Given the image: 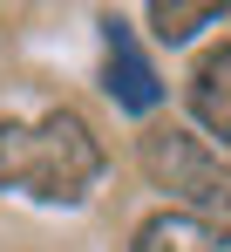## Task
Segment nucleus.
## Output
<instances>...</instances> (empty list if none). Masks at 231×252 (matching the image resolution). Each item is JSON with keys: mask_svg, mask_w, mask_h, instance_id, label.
Listing matches in <instances>:
<instances>
[{"mask_svg": "<svg viewBox=\"0 0 231 252\" xmlns=\"http://www.w3.org/2000/svg\"><path fill=\"white\" fill-rule=\"evenodd\" d=\"M102 177V143L75 109H41L0 123V184L41 205H75Z\"/></svg>", "mask_w": 231, "mask_h": 252, "instance_id": "obj_1", "label": "nucleus"}, {"mask_svg": "<svg viewBox=\"0 0 231 252\" xmlns=\"http://www.w3.org/2000/svg\"><path fill=\"white\" fill-rule=\"evenodd\" d=\"M143 170H150L163 191H177L184 205H197V218H204V211H231L225 157H211L191 129H150V136H143Z\"/></svg>", "mask_w": 231, "mask_h": 252, "instance_id": "obj_2", "label": "nucleus"}, {"mask_svg": "<svg viewBox=\"0 0 231 252\" xmlns=\"http://www.w3.org/2000/svg\"><path fill=\"white\" fill-rule=\"evenodd\" d=\"M102 41H109V75H102V89L116 95V109L150 116L163 89H156V68L143 62V48H136V34H129V21H122V14H109V21H102Z\"/></svg>", "mask_w": 231, "mask_h": 252, "instance_id": "obj_3", "label": "nucleus"}, {"mask_svg": "<svg viewBox=\"0 0 231 252\" xmlns=\"http://www.w3.org/2000/svg\"><path fill=\"white\" fill-rule=\"evenodd\" d=\"M191 116L211 129L218 143H231V41H218L191 68Z\"/></svg>", "mask_w": 231, "mask_h": 252, "instance_id": "obj_4", "label": "nucleus"}, {"mask_svg": "<svg viewBox=\"0 0 231 252\" xmlns=\"http://www.w3.org/2000/svg\"><path fill=\"white\" fill-rule=\"evenodd\" d=\"M136 252H231V232L197 211H156L136 232Z\"/></svg>", "mask_w": 231, "mask_h": 252, "instance_id": "obj_5", "label": "nucleus"}, {"mask_svg": "<svg viewBox=\"0 0 231 252\" xmlns=\"http://www.w3.org/2000/svg\"><path fill=\"white\" fill-rule=\"evenodd\" d=\"M211 21H225V0H156L150 7L156 41H191L197 28H211Z\"/></svg>", "mask_w": 231, "mask_h": 252, "instance_id": "obj_6", "label": "nucleus"}]
</instances>
